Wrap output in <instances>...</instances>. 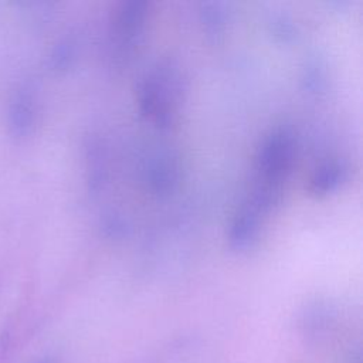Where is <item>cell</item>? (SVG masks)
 Here are the masks:
<instances>
[{"label":"cell","mask_w":363,"mask_h":363,"mask_svg":"<svg viewBox=\"0 0 363 363\" xmlns=\"http://www.w3.org/2000/svg\"><path fill=\"white\" fill-rule=\"evenodd\" d=\"M183 75L173 60H160L143 75L139 86L140 113L157 128H169L177 115Z\"/></svg>","instance_id":"cell-2"},{"label":"cell","mask_w":363,"mask_h":363,"mask_svg":"<svg viewBox=\"0 0 363 363\" xmlns=\"http://www.w3.org/2000/svg\"><path fill=\"white\" fill-rule=\"evenodd\" d=\"M147 6L129 0L119 4L108 31V57L115 67L126 65L138 51L146 27Z\"/></svg>","instance_id":"cell-3"},{"label":"cell","mask_w":363,"mask_h":363,"mask_svg":"<svg viewBox=\"0 0 363 363\" xmlns=\"http://www.w3.org/2000/svg\"><path fill=\"white\" fill-rule=\"evenodd\" d=\"M104 228L106 230V234L108 235H112V237H119L125 233V228H126V223L125 220L119 216V214H109L108 217H105V221H104Z\"/></svg>","instance_id":"cell-10"},{"label":"cell","mask_w":363,"mask_h":363,"mask_svg":"<svg viewBox=\"0 0 363 363\" xmlns=\"http://www.w3.org/2000/svg\"><path fill=\"white\" fill-rule=\"evenodd\" d=\"M200 20L204 31L211 38H218L225 31L228 14L225 6L220 1H206L200 7Z\"/></svg>","instance_id":"cell-7"},{"label":"cell","mask_w":363,"mask_h":363,"mask_svg":"<svg viewBox=\"0 0 363 363\" xmlns=\"http://www.w3.org/2000/svg\"><path fill=\"white\" fill-rule=\"evenodd\" d=\"M269 27H271V31L274 33V35L284 41L294 38L295 33H296V27H295L294 21L289 17H285L282 14L272 17V20L269 21Z\"/></svg>","instance_id":"cell-9"},{"label":"cell","mask_w":363,"mask_h":363,"mask_svg":"<svg viewBox=\"0 0 363 363\" xmlns=\"http://www.w3.org/2000/svg\"><path fill=\"white\" fill-rule=\"evenodd\" d=\"M262 216L254 208L244 206L235 213L228 228V245L234 251H245L250 248L259 233Z\"/></svg>","instance_id":"cell-5"},{"label":"cell","mask_w":363,"mask_h":363,"mask_svg":"<svg viewBox=\"0 0 363 363\" xmlns=\"http://www.w3.org/2000/svg\"><path fill=\"white\" fill-rule=\"evenodd\" d=\"M145 180L156 194H169L179 183L180 164L176 152L167 146H159L150 152L143 167Z\"/></svg>","instance_id":"cell-4"},{"label":"cell","mask_w":363,"mask_h":363,"mask_svg":"<svg viewBox=\"0 0 363 363\" xmlns=\"http://www.w3.org/2000/svg\"><path fill=\"white\" fill-rule=\"evenodd\" d=\"M295 157V138L288 128H275L261 142L255 156V174L247 204L264 217L282 196Z\"/></svg>","instance_id":"cell-1"},{"label":"cell","mask_w":363,"mask_h":363,"mask_svg":"<svg viewBox=\"0 0 363 363\" xmlns=\"http://www.w3.org/2000/svg\"><path fill=\"white\" fill-rule=\"evenodd\" d=\"M347 166L339 160L320 163L312 173L309 190L315 194H328L337 190L347 179Z\"/></svg>","instance_id":"cell-6"},{"label":"cell","mask_w":363,"mask_h":363,"mask_svg":"<svg viewBox=\"0 0 363 363\" xmlns=\"http://www.w3.org/2000/svg\"><path fill=\"white\" fill-rule=\"evenodd\" d=\"M302 82L305 89L309 92H318L323 88L326 79H325V69L318 62H311L305 67Z\"/></svg>","instance_id":"cell-8"}]
</instances>
